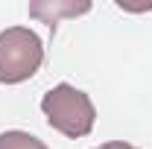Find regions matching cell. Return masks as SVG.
Instances as JSON below:
<instances>
[{
    "mask_svg": "<svg viewBox=\"0 0 152 149\" xmlns=\"http://www.w3.org/2000/svg\"><path fill=\"white\" fill-rule=\"evenodd\" d=\"M41 111L47 117L50 129L61 131L64 137H73V140L91 134L96 120V108L91 96L67 82H58L56 88H50L41 96Z\"/></svg>",
    "mask_w": 152,
    "mask_h": 149,
    "instance_id": "1",
    "label": "cell"
},
{
    "mask_svg": "<svg viewBox=\"0 0 152 149\" xmlns=\"http://www.w3.org/2000/svg\"><path fill=\"white\" fill-rule=\"evenodd\" d=\"M44 64V44L29 26H9L0 32V82L18 85Z\"/></svg>",
    "mask_w": 152,
    "mask_h": 149,
    "instance_id": "2",
    "label": "cell"
},
{
    "mask_svg": "<svg viewBox=\"0 0 152 149\" xmlns=\"http://www.w3.org/2000/svg\"><path fill=\"white\" fill-rule=\"evenodd\" d=\"M0 149H50L44 140H38L35 134L20 129H9L0 134Z\"/></svg>",
    "mask_w": 152,
    "mask_h": 149,
    "instance_id": "3",
    "label": "cell"
},
{
    "mask_svg": "<svg viewBox=\"0 0 152 149\" xmlns=\"http://www.w3.org/2000/svg\"><path fill=\"white\" fill-rule=\"evenodd\" d=\"M94 149H137V146L126 143V140H108V143H99V146H94Z\"/></svg>",
    "mask_w": 152,
    "mask_h": 149,
    "instance_id": "4",
    "label": "cell"
}]
</instances>
